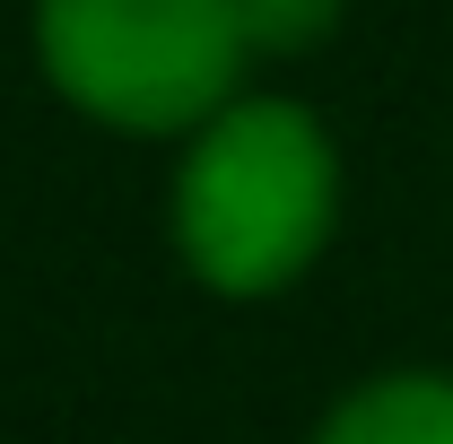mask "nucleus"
Instances as JSON below:
<instances>
[{"label":"nucleus","mask_w":453,"mask_h":444,"mask_svg":"<svg viewBox=\"0 0 453 444\" xmlns=\"http://www.w3.org/2000/svg\"><path fill=\"white\" fill-rule=\"evenodd\" d=\"M35 35L53 88L113 131H183L226 113L253 53L235 0H44Z\"/></svg>","instance_id":"2"},{"label":"nucleus","mask_w":453,"mask_h":444,"mask_svg":"<svg viewBox=\"0 0 453 444\" xmlns=\"http://www.w3.org/2000/svg\"><path fill=\"white\" fill-rule=\"evenodd\" d=\"M314 444H453V384L445 375H384L349 392Z\"/></svg>","instance_id":"3"},{"label":"nucleus","mask_w":453,"mask_h":444,"mask_svg":"<svg viewBox=\"0 0 453 444\" xmlns=\"http://www.w3.org/2000/svg\"><path fill=\"white\" fill-rule=\"evenodd\" d=\"M235 18H244V44H262V53H305V44L332 35L340 0H235Z\"/></svg>","instance_id":"4"},{"label":"nucleus","mask_w":453,"mask_h":444,"mask_svg":"<svg viewBox=\"0 0 453 444\" xmlns=\"http://www.w3.org/2000/svg\"><path fill=\"white\" fill-rule=\"evenodd\" d=\"M323 226H332V140L314 131V113L280 96L210 113L174 183L183 262L219 296H262L314 262Z\"/></svg>","instance_id":"1"}]
</instances>
